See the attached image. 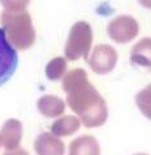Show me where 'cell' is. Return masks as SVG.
I'll return each instance as SVG.
<instances>
[{"label": "cell", "mask_w": 151, "mask_h": 155, "mask_svg": "<svg viewBox=\"0 0 151 155\" xmlns=\"http://www.w3.org/2000/svg\"><path fill=\"white\" fill-rule=\"evenodd\" d=\"M37 109L44 117L57 118L65 112V103L59 96L44 95L37 100Z\"/></svg>", "instance_id": "cell-9"}, {"label": "cell", "mask_w": 151, "mask_h": 155, "mask_svg": "<svg viewBox=\"0 0 151 155\" xmlns=\"http://www.w3.org/2000/svg\"><path fill=\"white\" fill-rule=\"evenodd\" d=\"M118 53L108 44H100L94 48V51L87 59L88 65L97 74H108L115 68Z\"/></svg>", "instance_id": "cell-5"}, {"label": "cell", "mask_w": 151, "mask_h": 155, "mask_svg": "<svg viewBox=\"0 0 151 155\" xmlns=\"http://www.w3.org/2000/svg\"><path fill=\"white\" fill-rule=\"evenodd\" d=\"M4 155H30L25 149H15V150H8L5 151Z\"/></svg>", "instance_id": "cell-16"}, {"label": "cell", "mask_w": 151, "mask_h": 155, "mask_svg": "<svg viewBox=\"0 0 151 155\" xmlns=\"http://www.w3.org/2000/svg\"><path fill=\"white\" fill-rule=\"evenodd\" d=\"M135 155H146V154H135Z\"/></svg>", "instance_id": "cell-18"}, {"label": "cell", "mask_w": 151, "mask_h": 155, "mask_svg": "<svg viewBox=\"0 0 151 155\" xmlns=\"http://www.w3.org/2000/svg\"><path fill=\"white\" fill-rule=\"evenodd\" d=\"M0 23L3 25L8 42L15 50H27L35 44L36 31L27 10L19 13L3 10L0 13Z\"/></svg>", "instance_id": "cell-2"}, {"label": "cell", "mask_w": 151, "mask_h": 155, "mask_svg": "<svg viewBox=\"0 0 151 155\" xmlns=\"http://www.w3.org/2000/svg\"><path fill=\"white\" fill-rule=\"evenodd\" d=\"M0 138L2 145L7 150H15L18 149L22 140V123L15 118H10L4 122L0 130Z\"/></svg>", "instance_id": "cell-8"}, {"label": "cell", "mask_w": 151, "mask_h": 155, "mask_svg": "<svg viewBox=\"0 0 151 155\" xmlns=\"http://www.w3.org/2000/svg\"><path fill=\"white\" fill-rule=\"evenodd\" d=\"M131 64L151 69V37H143L131 50Z\"/></svg>", "instance_id": "cell-11"}, {"label": "cell", "mask_w": 151, "mask_h": 155, "mask_svg": "<svg viewBox=\"0 0 151 155\" xmlns=\"http://www.w3.org/2000/svg\"><path fill=\"white\" fill-rule=\"evenodd\" d=\"M17 67H18L17 50L8 42L4 30L0 28V86L10 80Z\"/></svg>", "instance_id": "cell-6"}, {"label": "cell", "mask_w": 151, "mask_h": 155, "mask_svg": "<svg viewBox=\"0 0 151 155\" xmlns=\"http://www.w3.org/2000/svg\"><path fill=\"white\" fill-rule=\"evenodd\" d=\"M68 155H100V145L94 136H80L69 143Z\"/></svg>", "instance_id": "cell-10"}, {"label": "cell", "mask_w": 151, "mask_h": 155, "mask_svg": "<svg viewBox=\"0 0 151 155\" xmlns=\"http://www.w3.org/2000/svg\"><path fill=\"white\" fill-rule=\"evenodd\" d=\"M67 72V60L63 57L51 59L45 67V74L50 81H58Z\"/></svg>", "instance_id": "cell-13"}, {"label": "cell", "mask_w": 151, "mask_h": 155, "mask_svg": "<svg viewBox=\"0 0 151 155\" xmlns=\"http://www.w3.org/2000/svg\"><path fill=\"white\" fill-rule=\"evenodd\" d=\"M63 90L67 104L78 115L81 123L87 128L103 126L108 119V107L104 97L88 81L87 72L74 68L63 77Z\"/></svg>", "instance_id": "cell-1"}, {"label": "cell", "mask_w": 151, "mask_h": 155, "mask_svg": "<svg viewBox=\"0 0 151 155\" xmlns=\"http://www.w3.org/2000/svg\"><path fill=\"white\" fill-rule=\"evenodd\" d=\"M138 3L142 5V7L147 8V9H151V0H138Z\"/></svg>", "instance_id": "cell-17"}, {"label": "cell", "mask_w": 151, "mask_h": 155, "mask_svg": "<svg viewBox=\"0 0 151 155\" xmlns=\"http://www.w3.org/2000/svg\"><path fill=\"white\" fill-rule=\"evenodd\" d=\"M92 28L90 23L85 21H78L72 26L67 38L64 54L68 60H78L80 58L88 59V54L92 45Z\"/></svg>", "instance_id": "cell-3"}, {"label": "cell", "mask_w": 151, "mask_h": 155, "mask_svg": "<svg viewBox=\"0 0 151 155\" xmlns=\"http://www.w3.org/2000/svg\"><path fill=\"white\" fill-rule=\"evenodd\" d=\"M106 31L113 41L118 44H127L138 35L140 26L132 15L122 14L109 22Z\"/></svg>", "instance_id": "cell-4"}, {"label": "cell", "mask_w": 151, "mask_h": 155, "mask_svg": "<svg viewBox=\"0 0 151 155\" xmlns=\"http://www.w3.org/2000/svg\"><path fill=\"white\" fill-rule=\"evenodd\" d=\"M33 146L37 155H64L65 153L64 142L50 132H42L38 135Z\"/></svg>", "instance_id": "cell-7"}, {"label": "cell", "mask_w": 151, "mask_h": 155, "mask_svg": "<svg viewBox=\"0 0 151 155\" xmlns=\"http://www.w3.org/2000/svg\"><path fill=\"white\" fill-rule=\"evenodd\" d=\"M31 0H0V4L4 10L12 13H19L26 10Z\"/></svg>", "instance_id": "cell-15"}, {"label": "cell", "mask_w": 151, "mask_h": 155, "mask_svg": "<svg viewBox=\"0 0 151 155\" xmlns=\"http://www.w3.org/2000/svg\"><path fill=\"white\" fill-rule=\"evenodd\" d=\"M0 147H2V138H0Z\"/></svg>", "instance_id": "cell-19"}, {"label": "cell", "mask_w": 151, "mask_h": 155, "mask_svg": "<svg viewBox=\"0 0 151 155\" xmlns=\"http://www.w3.org/2000/svg\"><path fill=\"white\" fill-rule=\"evenodd\" d=\"M81 127V122L74 115H63L51 124V134L57 137H67L76 134Z\"/></svg>", "instance_id": "cell-12"}, {"label": "cell", "mask_w": 151, "mask_h": 155, "mask_svg": "<svg viewBox=\"0 0 151 155\" xmlns=\"http://www.w3.org/2000/svg\"><path fill=\"white\" fill-rule=\"evenodd\" d=\"M136 104L145 117L151 120V84L140 91L136 97Z\"/></svg>", "instance_id": "cell-14"}]
</instances>
